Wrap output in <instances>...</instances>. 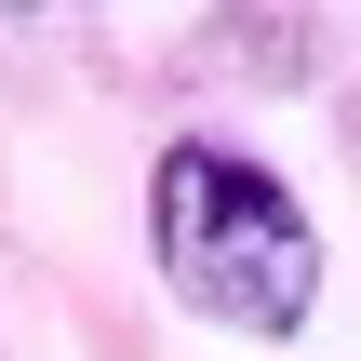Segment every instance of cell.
Masks as SVG:
<instances>
[{
  "instance_id": "1",
  "label": "cell",
  "mask_w": 361,
  "mask_h": 361,
  "mask_svg": "<svg viewBox=\"0 0 361 361\" xmlns=\"http://www.w3.org/2000/svg\"><path fill=\"white\" fill-rule=\"evenodd\" d=\"M147 241H161V281H174L201 322H228V335H308V308H322V228H308L295 188H281L255 147H228V134L161 147V174H147Z\"/></svg>"
}]
</instances>
